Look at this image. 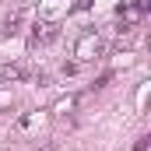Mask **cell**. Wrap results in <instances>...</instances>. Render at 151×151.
<instances>
[{
	"mask_svg": "<svg viewBox=\"0 0 151 151\" xmlns=\"http://www.w3.org/2000/svg\"><path fill=\"white\" fill-rule=\"evenodd\" d=\"M99 53H102V42L95 35H84L77 42V56H81V60H91V56H99Z\"/></svg>",
	"mask_w": 151,
	"mask_h": 151,
	"instance_id": "obj_1",
	"label": "cell"
},
{
	"mask_svg": "<svg viewBox=\"0 0 151 151\" xmlns=\"http://www.w3.org/2000/svg\"><path fill=\"white\" fill-rule=\"evenodd\" d=\"M56 39V25H32V46H46Z\"/></svg>",
	"mask_w": 151,
	"mask_h": 151,
	"instance_id": "obj_2",
	"label": "cell"
},
{
	"mask_svg": "<svg viewBox=\"0 0 151 151\" xmlns=\"http://www.w3.org/2000/svg\"><path fill=\"white\" fill-rule=\"evenodd\" d=\"M21 21H25V11H18V14H11L4 28H7V32H18V25H21Z\"/></svg>",
	"mask_w": 151,
	"mask_h": 151,
	"instance_id": "obj_3",
	"label": "cell"
}]
</instances>
